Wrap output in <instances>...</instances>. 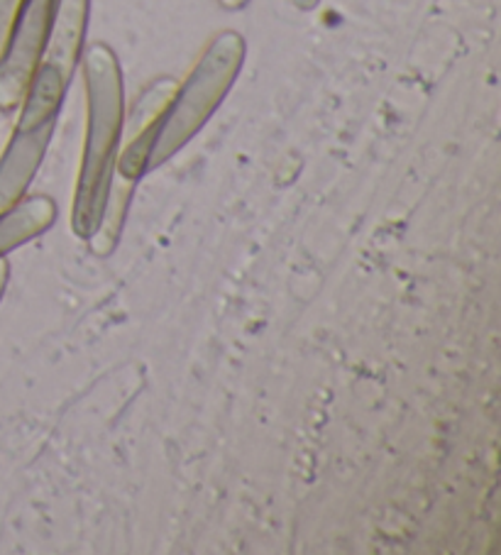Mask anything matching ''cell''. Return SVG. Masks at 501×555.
Instances as JSON below:
<instances>
[{"label": "cell", "instance_id": "cell-10", "mask_svg": "<svg viewBox=\"0 0 501 555\" xmlns=\"http://www.w3.org/2000/svg\"><path fill=\"white\" fill-rule=\"evenodd\" d=\"M226 11H243V8L249 3V0H218Z\"/></svg>", "mask_w": 501, "mask_h": 555}, {"label": "cell", "instance_id": "cell-8", "mask_svg": "<svg viewBox=\"0 0 501 555\" xmlns=\"http://www.w3.org/2000/svg\"><path fill=\"white\" fill-rule=\"evenodd\" d=\"M8 280H11V264H8V260L3 257V260H0V301H3Z\"/></svg>", "mask_w": 501, "mask_h": 555}, {"label": "cell", "instance_id": "cell-5", "mask_svg": "<svg viewBox=\"0 0 501 555\" xmlns=\"http://www.w3.org/2000/svg\"><path fill=\"white\" fill-rule=\"evenodd\" d=\"M89 13L91 0H56L50 40H47L44 54L35 72L60 79L64 86L72 83V76L84 54Z\"/></svg>", "mask_w": 501, "mask_h": 555}, {"label": "cell", "instance_id": "cell-9", "mask_svg": "<svg viewBox=\"0 0 501 555\" xmlns=\"http://www.w3.org/2000/svg\"><path fill=\"white\" fill-rule=\"evenodd\" d=\"M288 3H292V5H296L298 8V11H316V8H318V3H321V0H288Z\"/></svg>", "mask_w": 501, "mask_h": 555}, {"label": "cell", "instance_id": "cell-3", "mask_svg": "<svg viewBox=\"0 0 501 555\" xmlns=\"http://www.w3.org/2000/svg\"><path fill=\"white\" fill-rule=\"evenodd\" d=\"M56 0H23L0 50V111L15 113L40 64L54 23Z\"/></svg>", "mask_w": 501, "mask_h": 555}, {"label": "cell", "instance_id": "cell-7", "mask_svg": "<svg viewBox=\"0 0 501 555\" xmlns=\"http://www.w3.org/2000/svg\"><path fill=\"white\" fill-rule=\"evenodd\" d=\"M23 0H0V50H3L5 37L11 33V25L15 21L17 11H21Z\"/></svg>", "mask_w": 501, "mask_h": 555}, {"label": "cell", "instance_id": "cell-4", "mask_svg": "<svg viewBox=\"0 0 501 555\" xmlns=\"http://www.w3.org/2000/svg\"><path fill=\"white\" fill-rule=\"evenodd\" d=\"M54 128L56 120L42 126H15L11 142L0 155V210L15 206L27 194L52 145Z\"/></svg>", "mask_w": 501, "mask_h": 555}, {"label": "cell", "instance_id": "cell-6", "mask_svg": "<svg viewBox=\"0 0 501 555\" xmlns=\"http://www.w3.org/2000/svg\"><path fill=\"white\" fill-rule=\"evenodd\" d=\"M56 216V201L44 194L23 196L15 206L0 210V260L50 231Z\"/></svg>", "mask_w": 501, "mask_h": 555}, {"label": "cell", "instance_id": "cell-1", "mask_svg": "<svg viewBox=\"0 0 501 555\" xmlns=\"http://www.w3.org/2000/svg\"><path fill=\"white\" fill-rule=\"evenodd\" d=\"M247 56L245 37L235 30L218 33L198 56L184 83L164 105L154 126L138 140L120 145L115 177L138 181L179 155L194 140L233 89Z\"/></svg>", "mask_w": 501, "mask_h": 555}, {"label": "cell", "instance_id": "cell-2", "mask_svg": "<svg viewBox=\"0 0 501 555\" xmlns=\"http://www.w3.org/2000/svg\"><path fill=\"white\" fill-rule=\"evenodd\" d=\"M81 69L86 89V135L74 191L72 228L76 237L91 241L101 225L120 155L125 89L118 54L108 44L95 42L84 50Z\"/></svg>", "mask_w": 501, "mask_h": 555}]
</instances>
